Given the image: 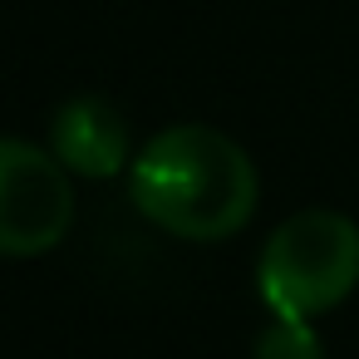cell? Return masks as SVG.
Returning <instances> with one entry per match:
<instances>
[{
  "label": "cell",
  "mask_w": 359,
  "mask_h": 359,
  "mask_svg": "<svg viewBox=\"0 0 359 359\" xmlns=\"http://www.w3.org/2000/svg\"><path fill=\"white\" fill-rule=\"evenodd\" d=\"M359 285V226L344 212H295L285 217L261 261H256V290L271 315L285 320H315L349 300Z\"/></svg>",
  "instance_id": "obj_2"
},
{
  "label": "cell",
  "mask_w": 359,
  "mask_h": 359,
  "mask_svg": "<svg viewBox=\"0 0 359 359\" xmlns=\"http://www.w3.org/2000/svg\"><path fill=\"white\" fill-rule=\"evenodd\" d=\"M133 207L182 241L236 236L256 212V168L241 143L207 123L163 128L128 172Z\"/></svg>",
  "instance_id": "obj_1"
},
{
  "label": "cell",
  "mask_w": 359,
  "mask_h": 359,
  "mask_svg": "<svg viewBox=\"0 0 359 359\" xmlns=\"http://www.w3.org/2000/svg\"><path fill=\"white\" fill-rule=\"evenodd\" d=\"M69 168L25 138H0V256H45L69 236Z\"/></svg>",
  "instance_id": "obj_3"
},
{
  "label": "cell",
  "mask_w": 359,
  "mask_h": 359,
  "mask_svg": "<svg viewBox=\"0 0 359 359\" xmlns=\"http://www.w3.org/2000/svg\"><path fill=\"white\" fill-rule=\"evenodd\" d=\"M50 153L79 177H114L128 163V123L109 99H69L55 109Z\"/></svg>",
  "instance_id": "obj_4"
},
{
  "label": "cell",
  "mask_w": 359,
  "mask_h": 359,
  "mask_svg": "<svg viewBox=\"0 0 359 359\" xmlns=\"http://www.w3.org/2000/svg\"><path fill=\"white\" fill-rule=\"evenodd\" d=\"M251 359H325V344H320V334L310 330V320H285V315H276V320L256 334Z\"/></svg>",
  "instance_id": "obj_5"
}]
</instances>
